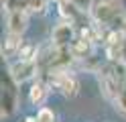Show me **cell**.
Masks as SVG:
<instances>
[{
  "label": "cell",
  "instance_id": "cell-9",
  "mask_svg": "<svg viewBox=\"0 0 126 122\" xmlns=\"http://www.w3.org/2000/svg\"><path fill=\"white\" fill-rule=\"evenodd\" d=\"M22 6H25L27 12L33 14H43L47 8V0H22Z\"/></svg>",
  "mask_w": 126,
  "mask_h": 122
},
{
  "label": "cell",
  "instance_id": "cell-10",
  "mask_svg": "<svg viewBox=\"0 0 126 122\" xmlns=\"http://www.w3.org/2000/svg\"><path fill=\"white\" fill-rule=\"evenodd\" d=\"M37 122H55V114L51 108H47V106H41L37 112Z\"/></svg>",
  "mask_w": 126,
  "mask_h": 122
},
{
  "label": "cell",
  "instance_id": "cell-5",
  "mask_svg": "<svg viewBox=\"0 0 126 122\" xmlns=\"http://www.w3.org/2000/svg\"><path fill=\"white\" fill-rule=\"evenodd\" d=\"M73 39H75V29H73V22H69V20L59 22L51 33L53 45H71Z\"/></svg>",
  "mask_w": 126,
  "mask_h": 122
},
{
  "label": "cell",
  "instance_id": "cell-1",
  "mask_svg": "<svg viewBox=\"0 0 126 122\" xmlns=\"http://www.w3.org/2000/svg\"><path fill=\"white\" fill-rule=\"evenodd\" d=\"M90 16L100 27H106L112 31L126 29V12L116 0H96L90 10Z\"/></svg>",
  "mask_w": 126,
  "mask_h": 122
},
{
  "label": "cell",
  "instance_id": "cell-7",
  "mask_svg": "<svg viewBox=\"0 0 126 122\" xmlns=\"http://www.w3.org/2000/svg\"><path fill=\"white\" fill-rule=\"evenodd\" d=\"M22 45H25V41H22V35H16V33H8V35L4 37L2 41V57H14L20 53Z\"/></svg>",
  "mask_w": 126,
  "mask_h": 122
},
{
  "label": "cell",
  "instance_id": "cell-2",
  "mask_svg": "<svg viewBox=\"0 0 126 122\" xmlns=\"http://www.w3.org/2000/svg\"><path fill=\"white\" fill-rule=\"evenodd\" d=\"M8 71L16 79V84H25V81H31V79L39 77L41 65H39L37 59H18L16 63H12L8 67Z\"/></svg>",
  "mask_w": 126,
  "mask_h": 122
},
{
  "label": "cell",
  "instance_id": "cell-13",
  "mask_svg": "<svg viewBox=\"0 0 126 122\" xmlns=\"http://www.w3.org/2000/svg\"><path fill=\"white\" fill-rule=\"evenodd\" d=\"M25 122H37V118H27Z\"/></svg>",
  "mask_w": 126,
  "mask_h": 122
},
{
  "label": "cell",
  "instance_id": "cell-3",
  "mask_svg": "<svg viewBox=\"0 0 126 122\" xmlns=\"http://www.w3.org/2000/svg\"><path fill=\"white\" fill-rule=\"evenodd\" d=\"M18 86H2V94H0V106H2V118L12 116L18 106Z\"/></svg>",
  "mask_w": 126,
  "mask_h": 122
},
{
  "label": "cell",
  "instance_id": "cell-12",
  "mask_svg": "<svg viewBox=\"0 0 126 122\" xmlns=\"http://www.w3.org/2000/svg\"><path fill=\"white\" fill-rule=\"evenodd\" d=\"M116 2H118V4H120V6L124 8V12H126V0H116Z\"/></svg>",
  "mask_w": 126,
  "mask_h": 122
},
{
  "label": "cell",
  "instance_id": "cell-11",
  "mask_svg": "<svg viewBox=\"0 0 126 122\" xmlns=\"http://www.w3.org/2000/svg\"><path fill=\"white\" fill-rule=\"evenodd\" d=\"M71 2L79 8V10H83V12L90 14V10H92V6H94V2H96V0H71Z\"/></svg>",
  "mask_w": 126,
  "mask_h": 122
},
{
  "label": "cell",
  "instance_id": "cell-6",
  "mask_svg": "<svg viewBox=\"0 0 126 122\" xmlns=\"http://www.w3.org/2000/svg\"><path fill=\"white\" fill-rule=\"evenodd\" d=\"M49 84L47 81H43L41 77H37V81H33V86H31L29 89V102L33 104V106H41L45 100H47V96H49Z\"/></svg>",
  "mask_w": 126,
  "mask_h": 122
},
{
  "label": "cell",
  "instance_id": "cell-4",
  "mask_svg": "<svg viewBox=\"0 0 126 122\" xmlns=\"http://www.w3.org/2000/svg\"><path fill=\"white\" fill-rule=\"evenodd\" d=\"M29 27V18H27V10L25 8H14V10H8V18H6V29L8 33H16V35H22Z\"/></svg>",
  "mask_w": 126,
  "mask_h": 122
},
{
  "label": "cell",
  "instance_id": "cell-8",
  "mask_svg": "<svg viewBox=\"0 0 126 122\" xmlns=\"http://www.w3.org/2000/svg\"><path fill=\"white\" fill-rule=\"evenodd\" d=\"M94 41H90L88 37H83V35H79V37H75L73 41H71V51H73V55H75V59H85L88 55H92L94 53Z\"/></svg>",
  "mask_w": 126,
  "mask_h": 122
}]
</instances>
